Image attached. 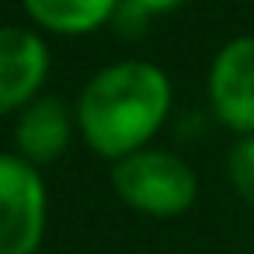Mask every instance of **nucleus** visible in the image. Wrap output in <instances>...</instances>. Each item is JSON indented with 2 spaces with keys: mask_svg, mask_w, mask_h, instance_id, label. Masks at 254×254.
<instances>
[{
  "mask_svg": "<svg viewBox=\"0 0 254 254\" xmlns=\"http://www.w3.org/2000/svg\"><path fill=\"white\" fill-rule=\"evenodd\" d=\"M171 80L157 63L122 60L98 70L84 84L73 112L84 143L115 164L146 150L171 115Z\"/></svg>",
  "mask_w": 254,
  "mask_h": 254,
  "instance_id": "nucleus-1",
  "label": "nucleus"
},
{
  "mask_svg": "<svg viewBox=\"0 0 254 254\" xmlns=\"http://www.w3.org/2000/svg\"><path fill=\"white\" fill-rule=\"evenodd\" d=\"M112 188L129 209L143 216L171 219L191 209L198 195V178L178 153L146 146L112 164Z\"/></svg>",
  "mask_w": 254,
  "mask_h": 254,
  "instance_id": "nucleus-2",
  "label": "nucleus"
},
{
  "mask_svg": "<svg viewBox=\"0 0 254 254\" xmlns=\"http://www.w3.org/2000/svg\"><path fill=\"white\" fill-rule=\"evenodd\" d=\"M46 212L42 171L18 153H0V254H39Z\"/></svg>",
  "mask_w": 254,
  "mask_h": 254,
  "instance_id": "nucleus-3",
  "label": "nucleus"
},
{
  "mask_svg": "<svg viewBox=\"0 0 254 254\" xmlns=\"http://www.w3.org/2000/svg\"><path fill=\"white\" fill-rule=\"evenodd\" d=\"M209 108L237 136H254V35L226 42L205 77Z\"/></svg>",
  "mask_w": 254,
  "mask_h": 254,
  "instance_id": "nucleus-4",
  "label": "nucleus"
},
{
  "mask_svg": "<svg viewBox=\"0 0 254 254\" xmlns=\"http://www.w3.org/2000/svg\"><path fill=\"white\" fill-rule=\"evenodd\" d=\"M49 77V46L35 28L0 25V119L25 112Z\"/></svg>",
  "mask_w": 254,
  "mask_h": 254,
  "instance_id": "nucleus-5",
  "label": "nucleus"
},
{
  "mask_svg": "<svg viewBox=\"0 0 254 254\" xmlns=\"http://www.w3.org/2000/svg\"><path fill=\"white\" fill-rule=\"evenodd\" d=\"M77 112L56 94H39L25 112H18L14 122V153L25 157L35 167H46L60 160L73 139Z\"/></svg>",
  "mask_w": 254,
  "mask_h": 254,
  "instance_id": "nucleus-6",
  "label": "nucleus"
},
{
  "mask_svg": "<svg viewBox=\"0 0 254 254\" xmlns=\"http://www.w3.org/2000/svg\"><path fill=\"white\" fill-rule=\"evenodd\" d=\"M21 7L42 32L73 39L105 28L119 14L122 0H21Z\"/></svg>",
  "mask_w": 254,
  "mask_h": 254,
  "instance_id": "nucleus-7",
  "label": "nucleus"
},
{
  "mask_svg": "<svg viewBox=\"0 0 254 254\" xmlns=\"http://www.w3.org/2000/svg\"><path fill=\"white\" fill-rule=\"evenodd\" d=\"M226 174H230L233 191L254 209V136H240V139L230 146Z\"/></svg>",
  "mask_w": 254,
  "mask_h": 254,
  "instance_id": "nucleus-8",
  "label": "nucleus"
},
{
  "mask_svg": "<svg viewBox=\"0 0 254 254\" xmlns=\"http://www.w3.org/2000/svg\"><path fill=\"white\" fill-rule=\"evenodd\" d=\"M188 0H122V7H119V21L126 25V32H132V18L143 25L150 14H171V11H178V7H185Z\"/></svg>",
  "mask_w": 254,
  "mask_h": 254,
  "instance_id": "nucleus-9",
  "label": "nucleus"
},
{
  "mask_svg": "<svg viewBox=\"0 0 254 254\" xmlns=\"http://www.w3.org/2000/svg\"><path fill=\"white\" fill-rule=\"evenodd\" d=\"M39 254H46V251H39Z\"/></svg>",
  "mask_w": 254,
  "mask_h": 254,
  "instance_id": "nucleus-10",
  "label": "nucleus"
}]
</instances>
